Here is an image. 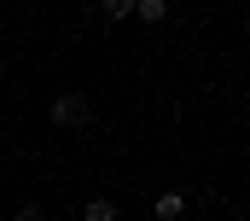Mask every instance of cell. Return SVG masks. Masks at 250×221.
Here are the masks:
<instances>
[{
    "label": "cell",
    "mask_w": 250,
    "mask_h": 221,
    "mask_svg": "<svg viewBox=\"0 0 250 221\" xmlns=\"http://www.w3.org/2000/svg\"><path fill=\"white\" fill-rule=\"evenodd\" d=\"M47 122L53 128H93V99H82V93H59L53 105H47Z\"/></svg>",
    "instance_id": "cell-1"
},
{
    "label": "cell",
    "mask_w": 250,
    "mask_h": 221,
    "mask_svg": "<svg viewBox=\"0 0 250 221\" xmlns=\"http://www.w3.org/2000/svg\"><path fill=\"white\" fill-rule=\"evenodd\" d=\"M151 210H157V221H181V216H187V192H157Z\"/></svg>",
    "instance_id": "cell-2"
},
{
    "label": "cell",
    "mask_w": 250,
    "mask_h": 221,
    "mask_svg": "<svg viewBox=\"0 0 250 221\" xmlns=\"http://www.w3.org/2000/svg\"><path fill=\"white\" fill-rule=\"evenodd\" d=\"M134 18L157 29V23H169V0H134Z\"/></svg>",
    "instance_id": "cell-3"
},
{
    "label": "cell",
    "mask_w": 250,
    "mask_h": 221,
    "mask_svg": "<svg viewBox=\"0 0 250 221\" xmlns=\"http://www.w3.org/2000/svg\"><path fill=\"white\" fill-rule=\"evenodd\" d=\"M82 221H117V204L111 198H87L82 204Z\"/></svg>",
    "instance_id": "cell-4"
},
{
    "label": "cell",
    "mask_w": 250,
    "mask_h": 221,
    "mask_svg": "<svg viewBox=\"0 0 250 221\" xmlns=\"http://www.w3.org/2000/svg\"><path fill=\"white\" fill-rule=\"evenodd\" d=\"M99 12H105L111 23H123V18H134V0H99Z\"/></svg>",
    "instance_id": "cell-5"
},
{
    "label": "cell",
    "mask_w": 250,
    "mask_h": 221,
    "mask_svg": "<svg viewBox=\"0 0 250 221\" xmlns=\"http://www.w3.org/2000/svg\"><path fill=\"white\" fill-rule=\"evenodd\" d=\"M12 221H47V216H41V204H18V216H12Z\"/></svg>",
    "instance_id": "cell-6"
}]
</instances>
